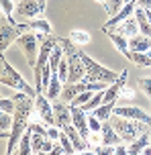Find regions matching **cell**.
Returning <instances> with one entry per match:
<instances>
[{
  "mask_svg": "<svg viewBox=\"0 0 151 155\" xmlns=\"http://www.w3.org/2000/svg\"><path fill=\"white\" fill-rule=\"evenodd\" d=\"M143 10H145V8H143ZM145 16H147V21H149V25H151V8L145 10Z\"/></svg>",
  "mask_w": 151,
  "mask_h": 155,
  "instance_id": "47",
  "label": "cell"
},
{
  "mask_svg": "<svg viewBox=\"0 0 151 155\" xmlns=\"http://www.w3.org/2000/svg\"><path fill=\"white\" fill-rule=\"evenodd\" d=\"M129 49L139 51V53H147L151 49V37H147L143 33H137L133 37H129Z\"/></svg>",
  "mask_w": 151,
  "mask_h": 155,
  "instance_id": "16",
  "label": "cell"
},
{
  "mask_svg": "<svg viewBox=\"0 0 151 155\" xmlns=\"http://www.w3.org/2000/svg\"><path fill=\"white\" fill-rule=\"evenodd\" d=\"M39 12H41V8L37 0H18L15 4V16L18 21L21 18H35Z\"/></svg>",
  "mask_w": 151,
  "mask_h": 155,
  "instance_id": "12",
  "label": "cell"
},
{
  "mask_svg": "<svg viewBox=\"0 0 151 155\" xmlns=\"http://www.w3.org/2000/svg\"><path fill=\"white\" fill-rule=\"evenodd\" d=\"M114 104H117V102H102V104H100V106H96L92 112H94L100 120H108V118L112 116V108H114Z\"/></svg>",
  "mask_w": 151,
  "mask_h": 155,
  "instance_id": "25",
  "label": "cell"
},
{
  "mask_svg": "<svg viewBox=\"0 0 151 155\" xmlns=\"http://www.w3.org/2000/svg\"><path fill=\"white\" fill-rule=\"evenodd\" d=\"M92 151H94V153H108L110 155V153H114V145H104L102 143L100 147H94Z\"/></svg>",
  "mask_w": 151,
  "mask_h": 155,
  "instance_id": "41",
  "label": "cell"
},
{
  "mask_svg": "<svg viewBox=\"0 0 151 155\" xmlns=\"http://www.w3.org/2000/svg\"><path fill=\"white\" fill-rule=\"evenodd\" d=\"M88 127H90V133H100V129H102V120H100L94 112H88Z\"/></svg>",
  "mask_w": 151,
  "mask_h": 155,
  "instance_id": "34",
  "label": "cell"
},
{
  "mask_svg": "<svg viewBox=\"0 0 151 155\" xmlns=\"http://www.w3.org/2000/svg\"><path fill=\"white\" fill-rule=\"evenodd\" d=\"M15 43H18V47L25 51V57H27V63L29 65H35L37 61V45H39V39H37V33L35 31H27L23 35H18Z\"/></svg>",
  "mask_w": 151,
  "mask_h": 155,
  "instance_id": "7",
  "label": "cell"
},
{
  "mask_svg": "<svg viewBox=\"0 0 151 155\" xmlns=\"http://www.w3.org/2000/svg\"><path fill=\"white\" fill-rule=\"evenodd\" d=\"M135 8H137V0H133V2H125L123 4V8H120L119 12L114 16H108V21L102 25V31H110V29H114L119 23H123L127 16H131L133 12H135Z\"/></svg>",
  "mask_w": 151,
  "mask_h": 155,
  "instance_id": "13",
  "label": "cell"
},
{
  "mask_svg": "<svg viewBox=\"0 0 151 155\" xmlns=\"http://www.w3.org/2000/svg\"><path fill=\"white\" fill-rule=\"evenodd\" d=\"M0 84L2 86H8V88H15V90H21V92H25V94H29L31 98H35L37 96V88H33L31 84H27L25 82V78L18 74V71L10 65V63L6 61V74L0 78Z\"/></svg>",
  "mask_w": 151,
  "mask_h": 155,
  "instance_id": "5",
  "label": "cell"
},
{
  "mask_svg": "<svg viewBox=\"0 0 151 155\" xmlns=\"http://www.w3.org/2000/svg\"><path fill=\"white\" fill-rule=\"evenodd\" d=\"M108 120H110V124L114 127V131L120 135L123 143H127V145H129V143H133L139 135H143L145 131H149V129H151L149 124L141 123V120H133V118L119 116V114H112Z\"/></svg>",
  "mask_w": 151,
  "mask_h": 155,
  "instance_id": "2",
  "label": "cell"
},
{
  "mask_svg": "<svg viewBox=\"0 0 151 155\" xmlns=\"http://www.w3.org/2000/svg\"><path fill=\"white\" fill-rule=\"evenodd\" d=\"M55 45H57V37L51 35V33H47V35L39 41V57H37V61L33 65V78H35V88H37V92H39V86H41V71H43V68L49 63V55H51V51H53Z\"/></svg>",
  "mask_w": 151,
  "mask_h": 155,
  "instance_id": "3",
  "label": "cell"
},
{
  "mask_svg": "<svg viewBox=\"0 0 151 155\" xmlns=\"http://www.w3.org/2000/svg\"><path fill=\"white\" fill-rule=\"evenodd\" d=\"M57 76H59V80H61V82H67V76H70V65H67V59H61V61H59V68H57V71H55Z\"/></svg>",
  "mask_w": 151,
  "mask_h": 155,
  "instance_id": "36",
  "label": "cell"
},
{
  "mask_svg": "<svg viewBox=\"0 0 151 155\" xmlns=\"http://www.w3.org/2000/svg\"><path fill=\"white\" fill-rule=\"evenodd\" d=\"M112 114L127 116V118H133V120H141V123H145V124H149V127H151V114H147L143 108L133 106V104H114Z\"/></svg>",
  "mask_w": 151,
  "mask_h": 155,
  "instance_id": "8",
  "label": "cell"
},
{
  "mask_svg": "<svg viewBox=\"0 0 151 155\" xmlns=\"http://www.w3.org/2000/svg\"><path fill=\"white\" fill-rule=\"evenodd\" d=\"M84 90H88V88H86V80H80V82H74V84H64L61 100L70 104V102H72L80 92H84Z\"/></svg>",
  "mask_w": 151,
  "mask_h": 155,
  "instance_id": "17",
  "label": "cell"
},
{
  "mask_svg": "<svg viewBox=\"0 0 151 155\" xmlns=\"http://www.w3.org/2000/svg\"><path fill=\"white\" fill-rule=\"evenodd\" d=\"M53 143H55V141H51L47 137V139L43 141V145H41V151L39 153H51V149H53Z\"/></svg>",
  "mask_w": 151,
  "mask_h": 155,
  "instance_id": "42",
  "label": "cell"
},
{
  "mask_svg": "<svg viewBox=\"0 0 151 155\" xmlns=\"http://www.w3.org/2000/svg\"><path fill=\"white\" fill-rule=\"evenodd\" d=\"M59 143H61V147L65 149V153H76V149H74L70 137L65 135V131H61V135H59Z\"/></svg>",
  "mask_w": 151,
  "mask_h": 155,
  "instance_id": "38",
  "label": "cell"
},
{
  "mask_svg": "<svg viewBox=\"0 0 151 155\" xmlns=\"http://www.w3.org/2000/svg\"><path fill=\"white\" fill-rule=\"evenodd\" d=\"M123 4H125V0H106V2H104L106 15H108V16H114L120 8H123Z\"/></svg>",
  "mask_w": 151,
  "mask_h": 155,
  "instance_id": "32",
  "label": "cell"
},
{
  "mask_svg": "<svg viewBox=\"0 0 151 155\" xmlns=\"http://www.w3.org/2000/svg\"><path fill=\"white\" fill-rule=\"evenodd\" d=\"M0 10L4 12L6 18H10L12 23H16L15 18H12L15 16V0H0Z\"/></svg>",
  "mask_w": 151,
  "mask_h": 155,
  "instance_id": "31",
  "label": "cell"
},
{
  "mask_svg": "<svg viewBox=\"0 0 151 155\" xmlns=\"http://www.w3.org/2000/svg\"><path fill=\"white\" fill-rule=\"evenodd\" d=\"M102 94H104V90H100V92H94V96H92V98H90V100H88L86 104L82 106V108L86 110V112H92L96 106H100V104H102Z\"/></svg>",
  "mask_w": 151,
  "mask_h": 155,
  "instance_id": "29",
  "label": "cell"
},
{
  "mask_svg": "<svg viewBox=\"0 0 151 155\" xmlns=\"http://www.w3.org/2000/svg\"><path fill=\"white\" fill-rule=\"evenodd\" d=\"M64 59V49H61V45L57 43L55 47H53V51H51V55H49V68H51V74H55L57 68H59V61Z\"/></svg>",
  "mask_w": 151,
  "mask_h": 155,
  "instance_id": "26",
  "label": "cell"
},
{
  "mask_svg": "<svg viewBox=\"0 0 151 155\" xmlns=\"http://www.w3.org/2000/svg\"><path fill=\"white\" fill-rule=\"evenodd\" d=\"M117 31L120 33V35H125V37H133V35H137L139 33V25H137V18H135V15H131V16H127L123 23H119L117 25Z\"/></svg>",
  "mask_w": 151,
  "mask_h": 155,
  "instance_id": "20",
  "label": "cell"
},
{
  "mask_svg": "<svg viewBox=\"0 0 151 155\" xmlns=\"http://www.w3.org/2000/svg\"><path fill=\"white\" fill-rule=\"evenodd\" d=\"M100 135H102V143H104V145H119V143H123L120 135L114 131V127L110 124V120H102Z\"/></svg>",
  "mask_w": 151,
  "mask_h": 155,
  "instance_id": "19",
  "label": "cell"
},
{
  "mask_svg": "<svg viewBox=\"0 0 151 155\" xmlns=\"http://www.w3.org/2000/svg\"><path fill=\"white\" fill-rule=\"evenodd\" d=\"M35 110L39 112L41 120L47 124H55V114H53V104H51V100H49L47 96L43 92H39L37 96H35Z\"/></svg>",
  "mask_w": 151,
  "mask_h": 155,
  "instance_id": "9",
  "label": "cell"
},
{
  "mask_svg": "<svg viewBox=\"0 0 151 155\" xmlns=\"http://www.w3.org/2000/svg\"><path fill=\"white\" fill-rule=\"evenodd\" d=\"M61 131H65V135L70 137V141H72L74 149H76V153H86V151H92V147H90L88 139H84V137L80 135L78 129H76L74 124H65Z\"/></svg>",
  "mask_w": 151,
  "mask_h": 155,
  "instance_id": "14",
  "label": "cell"
},
{
  "mask_svg": "<svg viewBox=\"0 0 151 155\" xmlns=\"http://www.w3.org/2000/svg\"><path fill=\"white\" fill-rule=\"evenodd\" d=\"M0 110L15 114V98H2L0 96Z\"/></svg>",
  "mask_w": 151,
  "mask_h": 155,
  "instance_id": "37",
  "label": "cell"
},
{
  "mask_svg": "<svg viewBox=\"0 0 151 155\" xmlns=\"http://www.w3.org/2000/svg\"><path fill=\"white\" fill-rule=\"evenodd\" d=\"M96 2H100V4H104V2H106V0H96Z\"/></svg>",
  "mask_w": 151,
  "mask_h": 155,
  "instance_id": "49",
  "label": "cell"
},
{
  "mask_svg": "<svg viewBox=\"0 0 151 155\" xmlns=\"http://www.w3.org/2000/svg\"><path fill=\"white\" fill-rule=\"evenodd\" d=\"M104 33L108 35V39L112 41V45L117 47L120 53H123V55L129 59V55H131V49H129V39L125 37V35H120L119 31H114V29H110V31H104Z\"/></svg>",
  "mask_w": 151,
  "mask_h": 155,
  "instance_id": "18",
  "label": "cell"
},
{
  "mask_svg": "<svg viewBox=\"0 0 151 155\" xmlns=\"http://www.w3.org/2000/svg\"><path fill=\"white\" fill-rule=\"evenodd\" d=\"M114 153H127V145H125V143L114 145Z\"/></svg>",
  "mask_w": 151,
  "mask_h": 155,
  "instance_id": "45",
  "label": "cell"
},
{
  "mask_svg": "<svg viewBox=\"0 0 151 155\" xmlns=\"http://www.w3.org/2000/svg\"><path fill=\"white\" fill-rule=\"evenodd\" d=\"M18 35H23V33L16 27V23H12L6 16H2L0 18V55L10 47V43H15L18 39Z\"/></svg>",
  "mask_w": 151,
  "mask_h": 155,
  "instance_id": "6",
  "label": "cell"
},
{
  "mask_svg": "<svg viewBox=\"0 0 151 155\" xmlns=\"http://www.w3.org/2000/svg\"><path fill=\"white\" fill-rule=\"evenodd\" d=\"M139 88H141V92H145V96L151 100V78H143V80H139Z\"/></svg>",
  "mask_w": 151,
  "mask_h": 155,
  "instance_id": "39",
  "label": "cell"
},
{
  "mask_svg": "<svg viewBox=\"0 0 151 155\" xmlns=\"http://www.w3.org/2000/svg\"><path fill=\"white\" fill-rule=\"evenodd\" d=\"M61 90H64V82L59 80L57 74H53V76H51V82H49V86H47V90H45L43 94L53 102V100H57V98H61Z\"/></svg>",
  "mask_w": 151,
  "mask_h": 155,
  "instance_id": "22",
  "label": "cell"
},
{
  "mask_svg": "<svg viewBox=\"0 0 151 155\" xmlns=\"http://www.w3.org/2000/svg\"><path fill=\"white\" fill-rule=\"evenodd\" d=\"M129 59L135 63V65H139V68H151V57L147 53H139V51H131V55H129Z\"/></svg>",
  "mask_w": 151,
  "mask_h": 155,
  "instance_id": "27",
  "label": "cell"
},
{
  "mask_svg": "<svg viewBox=\"0 0 151 155\" xmlns=\"http://www.w3.org/2000/svg\"><path fill=\"white\" fill-rule=\"evenodd\" d=\"M127 76H129V71L123 70V71H120V76H119V80H114L112 84H108V88H106L104 94H102V102H117V98H119L120 94H123V90H125Z\"/></svg>",
  "mask_w": 151,
  "mask_h": 155,
  "instance_id": "11",
  "label": "cell"
},
{
  "mask_svg": "<svg viewBox=\"0 0 151 155\" xmlns=\"http://www.w3.org/2000/svg\"><path fill=\"white\" fill-rule=\"evenodd\" d=\"M0 137H2V139H6V137H8V133H2V131H0Z\"/></svg>",
  "mask_w": 151,
  "mask_h": 155,
  "instance_id": "48",
  "label": "cell"
},
{
  "mask_svg": "<svg viewBox=\"0 0 151 155\" xmlns=\"http://www.w3.org/2000/svg\"><path fill=\"white\" fill-rule=\"evenodd\" d=\"M0 94H2V84H0Z\"/></svg>",
  "mask_w": 151,
  "mask_h": 155,
  "instance_id": "50",
  "label": "cell"
},
{
  "mask_svg": "<svg viewBox=\"0 0 151 155\" xmlns=\"http://www.w3.org/2000/svg\"><path fill=\"white\" fill-rule=\"evenodd\" d=\"M80 57H82L84 68H86V80H92V82H98V80H100V82H108V84H112L114 80H119V74H117V71L100 65V63L94 61L90 55L84 53L82 49H80Z\"/></svg>",
  "mask_w": 151,
  "mask_h": 155,
  "instance_id": "4",
  "label": "cell"
},
{
  "mask_svg": "<svg viewBox=\"0 0 151 155\" xmlns=\"http://www.w3.org/2000/svg\"><path fill=\"white\" fill-rule=\"evenodd\" d=\"M59 135H61V129L57 124H49L47 127V137L51 141H59Z\"/></svg>",
  "mask_w": 151,
  "mask_h": 155,
  "instance_id": "40",
  "label": "cell"
},
{
  "mask_svg": "<svg viewBox=\"0 0 151 155\" xmlns=\"http://www.w3.org/2000/svg\"><path fill=\"white\" fill-rule=\"evenodd\" d=\"M92 96H94V92H92V90H84V92H80L78 96H76V98L70 102V104H76V106H84V104H86V102L90 100Z\"/></svg>",
  "mask_w": 151,
  "mask_h": 155,
  "instance_id": "35",
  "label": "cell"
},
{
  "mask_svg": "<svg viewBox=\"0 0 151 155\" xmlns=\"http://www.w3.org/2000/svg\"><path fill=\"white\" fill-rule=\"evenodd\" d=\"M141 153H143V155H151V143H149V145H145V149L141 151Z\"/></svg>",
  "mask_w": 151,
  "mask_h": 155,
  "instance_id": "46",
  "label": "cell"
},
{
  "mask_svg": "<svg viewBox=\"0 0 151 155\" xmlns=\"http://www.w3.org/2000/svg\"><path fill=\"white\" fill-rule=\"evenodd\" d=\"M70 112H72V124L78 129V133L88 139L90 137V127H88V112L82 106H76V104H70Z\"/></svg>",
  "mask_w": 151,
  "mask_h": 155,
  "instance_id": "10",
  "label": "cell"
},
{
  "mask_svg": "<svg viewBox=\"0 0 151 155\" xmlns=\"http://www.w3.org/2000/svg\"><path fill=\"white\" fill-rule=\"evenodd\" d=\"M12 98H15V114H12V127H10L8 145H6L8 155L16 151V145L23 137V133L29 129V120H31V114L35 110V98H31L29 94L18 90Z\"/></svg>",
  "mask_w": 151,
  "mask_h": 155,
  "instance_id": "1",
  "label": "cell"
},
{
  "mask_svg": "<svg viewBox=\"0 0 151 155\" xmlns=\"http://www.w3.org/2000/svg\"><path fill=\"white\" fill-rule=\"evenodd\" d=\"M53 114H55V124L59 129H64L65 124H72V112H70V104L64 100H53Z\"/></svg>",
  "mask_w": 151,
  "mask_h": 155,
  "instance_id": "15",
  "label": "cell"
},
{
  "mask_svg": "<svg viewBox=\"0 0 151 155\" xmlns=\"http://www.w3.org/2000/svg\"><path fill=\"white\" fill-rule=\"evenodd\" d=\"M149 131H151V129H149ZM149 131H145L143 135H139V137H137L133 143H129V145H127V153H129V155L141 153V151L145 149V145H149V143H151V141H149V139H151V133H149Z\"/></svg>",
  "mask_w": 151,
  "mask_h": 155,
  "instance_id": "21",
  "label": "cell"
},
{
  "mask_svg": "<svg viewBox=\"0 0 151 155\" xmlns=\"http://www.w3.org/2000/svg\"><path fill=\"white\" fill-rule=\"evenodd\" d=\"M70 39H72L76 45H86V43H90V35H88L86 31H70Z\"/></svg>",
  "mask_w": 151,
  "mask_h": 155,
  "instance_id": "30",
  "label": "cell"
},
{
  "mask_svg": "<svg viewBox=\"0 0 151 155\" xmlns=\"http://www.w3.org/2000/svg\"><path fill=\"white\" fill-rule=\"evenodd\" d=\"M6 74V59H4V53L0 55V78Z\"/></svg>",
  "mask_w": 151,
  "mask_h": 155,
  "instance_id": "43",
  "label": "cell"
},
{
  "mask_svg": "<svg viewBox=\"0 0 151 155\" xmlns=\"http://www.w3.org/2000/svg\"><path fill=\"white\" fill-rule=\"evenodd\" d=\"M10 127H12V114H10V112H4V110H0V131L10 135Z\"/></svg>",
  "mask_w": 151,
  "mask_h": 155,
  "instance_id": "33",
  "label": "cell"
},
{
  "mask_svg": "<svg viewBox=\"0 0 151 155\" xmlns=\"http://www.w3.org/2000/svg\"><path fill=\"white\" fill-rule=\"evenodd\" d=\"M29 27H31V31H39V33H51V25H49V21H45V18H31V23H29Z\"/></svg>",
  "mask_w": 151,
  "mask_h": 155,
  "instance_id": "28",
  "label": "cell"
},
{
  "mask_svg": "<svg viewBox=\"0 0 151 155\" xmlns=\"http://www.w3.org/2000/svg\"><path fill=\"white\" fill-rule=\"evenodd\" d=\"M125 2H133V0H125Z\"/></svg>",
  "mask_w": 151,
  "mask_h": 155,
  "instance_id": "51",
  "label": "cell"
},
{
  "mask_svg": "<svg viewBox=\"0 0 151 155\" xmlns=\"http://www.w3.org/2000/svg\"><path fill=\"white\" fill-rule=\"evenodd\" d=\"M16 151L21 155H31L33 153V145H31V131L27 129V131L23 133V137H21V141H18V145H16Z\"/></svg>",
  "mask_w": 151,
  "mask_h": 155,
  "instance_id": "24",
  "label": "cell"
},
{
  "mask_svg": "<svg viewBox=\"0 0 151 155\" xmlns=\"http://www.w3.org/2000/svg\"><path fill=\"white\" fill-rule=\"evenodd\" d=\"M149 133H151V131H149Z\"/></svg>",
  "mask_w": 151,
  "mask_h": 155,
  "instance_id": "52",
  "label": "cell"
},
{
  "mask_svg": "<svg viewBox=\"0 0 151 155\" xmlns=\"http://www.w3.org/2000/svg\"><path fill=\"white\" fill-rule=\"evenodd\" d=\"M137 6L147 10V8H151V0H137Z\"/></svg>",
  "mask_w": 151,
  "mask_h": 155,
  "instance_id": "44",
  "label": "cell"
},
{
  "mask_svg": "<svg viewBox=\"0 0 151 155\" xmlns=\"http://www.w3.org/2000/svg\"><path fill=\"white\" fill-rule=\"evenodd\" d=\"M133 15H135V18H137V25H139V33L151 37V25H149V21H147V16H145V10L137 6Z\"/></svg>",
  "mask_w": 151,
  "mask_h": 155,
  "instance_id": "23",
  "label": "cell"
}]
</instances>
